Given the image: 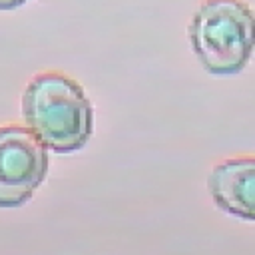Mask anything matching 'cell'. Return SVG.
Wrapping results in <instances>:
<instances>
[{"label":"cell","instance_id":"obj_4","mask_svg":"<svg viewBox=\"0 0 255 255\" xmlns=\"http://www.w3.org/2000/svg\"><path fill=\"white\" fill-rule=\"evenodd\" d=\"M209 191L221 211L255 221V155L217 163L209 175Z\"/></svg>","mask_w":255,"mask_h":255},{"label":"cell","instance_id":"obj_5","mask_svg":"<svg viewBox=\"0 0 255 255\" xmlns=\"http://www.w3.org/2000/svg\"><path fill=\"white\" fill-rule=\"evenodd\" d=\"M28 0H0V10H14Z\"/></svg>","mask_w":255,"mask_h":255},{"label":"cell","instance_id":"obj_1","mask_svg":"<svg viewBox=\"0 0 255 255\" xmlns=\"http://www.w3.org/2000/svg\"><path fill=\"white\" fill-rule=\"evenodd\" d=\"M22 112L28 129L56 153L82 149L92 135V104L82 86L60 72L38 74L28 84Z\"/></svg>","mask_w":255,"mask_h":255},{"label":"cell","instance_id":"obj_3","mask_svg":"<svg viewBox=\"0 0 255 255\" xmlns=\"http://www.w3.org/2000/svg\"><path fill=\"white\" fill-rule=\"evenodd\" d=\"M48 173L46 145L22 126L0 128V207L26 203Z\"/></svg>","mask_w":255,"mask_h":255},{"label":"cell","instance_id":"obj_2","mask_svg":"<svg viewBox=\"0 0 255 255\" xmlns=\"http://www.w3.org/2000/svg\"><path fill=\"white\" fill-rule=\"evenodd\" d=\"M189 40L209 74H239L255 50V14L243 0H203L191 18Z\"/></svg>","mask_w":255,"mask_h":255}]
</instances>
